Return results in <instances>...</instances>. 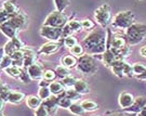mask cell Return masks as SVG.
<instances>
[{
	"label": "cell",
	"mask_w": 146,
	"mask_h": 116,
	"mask_svg": "<svg viewBox=\"0 0 146 116\" xmlns=\"http://www.w3.org/2000/svg\"><path fill=\"white\" fill-rule=\"evenodd\" d=\"M61 47V43L58 41H49L44 45H42L40 49L38 50V54H43V55H51L58 52Z\"/></svg>",
	"instance_id": "10"
},
{
	"label": "cell",
	"mask_w": 146,
	"mask_h": 116,
	"mask_svg": "<svg viewBox=\"0 0 146 116\" xmlns=\"http://www.w3.org/2000/svg\"><path fill=\"white\" fill-rule=\"evenodd\" d=\"M5 101L0 97V116H5L2 114V110H3V106H5Z\"/></svg>",
	"instance_id": "46"
},
{
	"label": "cell",
	"mask_w": 146,
	"mask_h": 116,
	"mask_svg": "<svg viewBox=\"0 0 146 116\" xmlns=\"http://www.w3.org/2000/svg\"><path fill=\"white\" fill-rule=\"evenodd\" d=\"M84 51L90 55L103 54L107 50V31L103 27L93 29L82 41Z\"/></svg>",
	"instance_id": "1"
},
{
	"label": "cell",
	"mask_w": 146,
	"mask_h": 116,
	"mask_svg": "<svg viewBox=\"0 0 146 116\" xmlns=\"http://www.w3.org/2000/svg\"><path fill=\"white\" fill-rule=\"evenodd\" d=\"M25 99V95L23 92H19V91H10V93L8 95L7 101L12 104H19L22 101Z\"/></svg>",
	"instance_id": "17"
},
{
	"label": "cell",
	"mask_w": 146,
	"mask_h": 116,
	"mask_svg": "<svg viewBox=\"0 0 146 116\" xmlns=\"http://www.w3.org/2000/svg\"><path fill=\"white\" fill-rule=\"evenodd\" d=\"M136 78L137 79H146V69L142 73L141 75H137V76H136Z\"/></svg>",
	"instance_id": "48"
},
{
	"label": "cell",
	"mask_w": 146,
	"mask_h": 116,
	"mask_svg": "<svg viewBox=\"0 0 146 116\" xmlns=\"http://www.w3.org/2000/svg\"><path fill=\"white\" fill-rule=\"evenodd\" d=\"M55 76H56V73H55L54 71H51V69H48V71H46V72L43 73V79L49 80V81L54 80Z\"/></svg>",
	"instance_id": "43"
},
{
	"label": "cell",
	"mask_w": 146,
	"mask_h": 116,
	"mask_svg": "<svg viewBox=\"0 0 146 116\" xmlns=\"http://www.w3.org/2000/svg\"><path fill=\"white\" fill-rule=\"evenodd\" d=\"M64 95L72 101H78L79 99H80V97H81V95H80L79 92H77L74 88L73 89L69 88V89L65 90V91H64Z\"/></svg>",
	"instance_id": "26"
},
{
	"label": "cell",
	"mask_w": 146,
	"mask_h": 116,
	"mask_svg": "<svg viewBox=\"0 0 146 116\" xmlns=\"http://www.w3.org/2000/svg\"><path fill=\"white\" fill-rule=\"evenodd\" d=\"M132 69H133V73L134 75H141L144 71L146 69V66L144 65L143 63H135L133 66H132Z\"/></svg>",
	"instance_id": "39"
},
{
	"label": "cell",
	"mask_w": 146,
	"mask_h": 116,
	"mask_svg": "<svg viewBox=\"0 0 146 116\" xmlns=\"http://www.w3.org/2000/svg\"><path fill=\"white\" fill-rule=\"evenodd\" d=\"M137 116H146V106L140 112V113H137Z\"/></svg>",
	"instance_id": "49"
},
{
	"label": "cell",
	"mask_w": 146,
	"mask_h": 116,
	"mask_svg": "<svg viewBox=\"0 0 146 116\" xmlns=\"http://www.w3.org/2000/svg\"><path fill=\"white\" fill-rule=\"evenodd\" d=\"M146 36V24H132L125 29V37L129 45H137Z\"/></svg>",
	"instance_id": "2"
},
{
	"label": "cell",
	"mask_w": 146,
	"mask_h": 116,
	"mask_svg": "<svg viewBox=\"0 0 146 116\" xmlns=\"http://www.w3.org/2000/svg\"><path fill=\"white\" fill-rule=\"evenodd\" d=\"M145 106H146V98H144V97H139V98H136L135 100H134V103L130 107L125 109V111L130 112V113H140Z\"/></svg>",
	"instance_id": "14"
},
{
	"label": "cell",
	"mask_w": 146,
	"mask_h": 116,
	"mask_svg": "<svg viewBox=\"0 0 146 116\" xmlns=\"http://www.w3.org/2000/svg\"><path fill=\"white\" fill-rule=\"evenodd\" d=\"M2 9L5 11V12H8V13H10V14H15L16 12L19 11L17 9V5L15 3V0H7L3 2V5H2Z\"/></svg>",
	"instance_id": "22"
},
{
	"label": "cell",
	"mask_w": 146,
	"mask_h": 116,
	"mask_svg": "<svg viewBox=\"0 0 146 116\" xmlns=\"http://www.w3.org/2000/svg\"><path fill=\"white\" fill-rule=\"evenodd\" d=\"M101 59H102V61L104 62L105 66H107V67H110V66H111V64L114 63L115 61L119 60V59L116 57L115 53L113 52L110 48H107V50H106V51L101 55Z\"/></svg>",
	"instance_id": "16"
},
{
	"label": "cell",
	"mask_w": 146,
	"mask_h": 116,
	"mask_svg": "<svg viewBox=\"0 0 146 116\" xmlns=\"http://www.w3.org/2000/svg\"><path fill=\"white\" fill-rule=\"evenodd\" d=\"M49 89L53 95H60L65 91V87L63 86L61 81H51V84L49 86Z\"/></svg>",
	"instance_id": "21"
},
{
	"label": "cell",
	"mask_w": 146,
	"mask_h": 116,
	"mask_svg": "<svg viewBox=\"0 0 146 116\" xmlns=\"http://www.w3.org/2000/svg\"><path fill=\"white\" fill-rule=\"evenodd\" d=\"M55 73H56V75H58L60 78H62V79L69 76V71H68V69L65 67V66H63V65H60V66L56 67Z\"/></svg>",
	"instance_id": "33"
},
{
	"label": "cell",
	"mask_w": 146,
	"mask_h": 116,
	"mask_svg": "<svg viewBox=\"0 0 146 116\" xmlns=\"http://www.w3.org/2000/svg\"><path fill=\"white\" fill-rule=\"evenodd\" d=\"M63 43H64V46H65L66 48H68V49H72V48L75 47L76 45H78L77 39H76V37H74L73 35H70V36H67L66 38H64Z\"/></svg>",
	"instance_id": "32"
},
{
	"label": "cell",
	"mask_w": 146,
	"mask_h": 116,
	"mask_svg": "<svg viewBox=\"0 0 146 116\" xmlns=\"http://www.w3.org/2000/svg\"><path fill=\"white\" fill-rule=\"evenodd\" d=\"M68 110L72 112V114H74V115H77V116L84 115V112H86L84 110V107L81 106V104H77V103H73Z\"/></svg>",
	"instance_id": "29"
},
{
	"label": "cell",
	"mask_w": 146,
	"mask_h": 116,
	"mask_svg": "<svg viewBox=\"0 0 146 116\" xmlns=\"http://www.w3.org/2000/svg\"><path fill=\"white\" fill-rule=\"evenodd\" d=\"M27 72H28V74L31 76V79H34V80H41V78L43 77V71H42V67L41 65L39 63H35L31 65L29 67H27Z\"/></svg>",
	"instance_id": "12"
},
{
	"label": "cell",
	"mask_w": 146,
	"mask_h": 116,
	"mask_svg": "<svg viewBox=\"0 0 146 116\" xmlns=\"http://www.w3.org/2000/svg\"><path fill=\"white\" fill-rule=\"evenodd\" d=\"M27 21H28V19H27L26 14L20 10L17 11L15 14H13L12 17L9 20V22H10L13 26L15 27L17 31L24 29L27 25Z\"/></svg>",
	"instance_id": "9"
},
{
	"label": "cell",
	"mask_w": 146,
	"mask_h": 116,
	"mask_svg": "<svg viewBox=\"0 0 146 116\" xmlns=\"http://www.w3.org/2000/svg\"><path fill=\"white\" fill-rule=\"evenodd\" d=\"M74 89L77 92H79L80 95H86L90 91L89 85L87 84V81H84V79H77L75 85H74Z\"/></svg>",
	"instance_id": "18"
},
{
	"label": "cell",
	"mask_w": 146,
	"mask_h": 116,
	"mask_svg": "<svg viewBox=\"0 0 146 116\" xmlns=\"http://www.w3.org/2000/svg\"><path fill=\"white\" fill-rule=\"evenodd\" d=\"M77 69L84 74L92 75L94 73H96V71H98V63L92 55L86 54V55H82L78 59Z\"/></svg>",
	"instance_id": "5"
},
{
	"label": "cell",
	"mask_w": 146,
	"mask_h": 116,
	"mask_svg": "<svg viewBox=\"0 0 146 116\" xmlns=\"http://www.w3.org/2000/svg\"><path fill=\"white\" fill-rule=\"evenodd\" d=\"M76 80L77 79H75L73 77V76H67V77H65V78H63V80L61 81L63 84V86L64 87H66V88H74V85H75V83H76Z\"/></svg>",
	"instance_id": "35"
},
{
	"label": "cell",
	"mask_w": 146,
	"mask_h": 116,
	"mask_svg": "<svg viewBox=\"0 0 146 116\" xmlns=\"http://www.w3.org/2000/svg\"><path fill=\"white\" fill-rule=\"evenodd\" d=\"M25 55H26V51H25V48H23L22 50H19V51L13 53L10 58L13 61H15V60H23V59L25 58Z\"/></svg>",
	"instance_id": "38"
},
{
	"label": "cell",
	"mask_w": 146,
	"mask_h": 116,
	"mask_svg": "<svg viewBox=\"0 0 146 116\" xmlns=\"http://www.w3.org/2000/svg\"><path fill=\"white\" fill-rule=\"evenodd\" d=\"M50 84H51V81L46 80V79H41V80L39 81V88H42V87H49Z\"/></svg>",
	"instance_id": "45"
},
{
	"label": "cell",
	"mask_w": 146,
	"mask_h": 116,
	"mask_svg": "<svg viewBox=\"0 0 146 116\" xmlns=\"http://www.w3.org/2000/svg\"><path fill=\"white\" fill-rule=\"evenodd\" d=\"M36 116H50L47 110L44 109V106L41 105L38 110H36Z\"/></svg>",
	"instance_id": "44"
},
{
	"label": "cell",
	"mask_w": 146,
	"mask_h": 116,
	"mask_svg": "<svg viewBox=\"0 0 146 116\" xmlns=\"http://www.w3.org/2000/svg\"><path fill=\"white\" fill-rule=\"evenodd\" d=\"M113 116H131V115H123V114H120V113H116Z\"/></svg>",
	"instance_id": "51"
},
{
	"label": "cell",
	"mask_w": 146,
	"mask_h": 116,
	"mask_svg": "<svg viewBox=\"0 0 146 116\" xmlns=\"http://www.w3.org/2000/svg\"><path fill=\"white\" fill-rule=\"evenodd\" d=\"M10 88L7 85L0 83V97L5 101H7V98H8V95L10 93Z\"/></svg>",
	"instance_id": "36"
},
{
	"label": "cell",
	"mask_w": 146,
	"mask_h": 116,
	"mask_svg": "<svg viewBox=\"0 0 146 116\" xmlns=\"http://www.w3.org/2000/svg\"><path fill=\"white\" fill-rule=\"evenodd\" d=\"M84 52V49L82 47V45H76L75 47H73L70 49V53H72V55H74V57L80 58V57H82Z\"/></svg>",
	"instance_id": "34"
},
{
	"label": "cell",
	"mask_w": 146,
	"mask_h": 116,
	"mask_svg": "<svg viewBox=\"0 0 146 116\" xmlns=\"http://www.w3.org/2000/svg\"><path fill=\"white\" fill-rule=\"evenodd\" d=\"M51 95H52V93H51V91H50V89H49V87H42V88H39L38 97H39L42 101L49 99Z\"/></svg>",
	"instance_id": "31"
},
{
	"label": "cell",
	"mask_w": 146,
	"mask_h": 116,
	"mask_svg": "<svg viewBox=\"0 0 146 116\" xmlns=\"http://www.w3.org/2000/svg\"><path fill=\"white\" fill-rule=\"evenodd\" d=\"M3 49H5V55H9V57H11L14 52H16V51H19V50H20L19 48L16 47L15 43L12 41L11 39L5 43V46H3Z\"/></svg>",
	"instance_id": "23"
},
{
	"label": "cell",
	"mask_w": 146,
	"mask_h": 116,
	"mask_svg": "<svg viewBox=\"0 0 146 116\" xmlns=\"http://www.w3.org/2000/svg\"><path fill=\"white\" fill-rule=\"evenodd\" d=\"M68 23L67 16L64 14V12L60 11H53L46 17L43 22L44 26H51L55 28H63Z\"/></svg>",
	"instance_id": "6"
},
{
	"label": "cell",
	"mask_w": 146,
	"mask_h": 116,
	"mask_svg": "<svg viewBox=\"0 0 146 116\" xmlns=\"http://www.w3.org/2000/svg\"><path fill=\"white\" fill-rule=\"evenodd\" d=\"M135 15L132 11H121L111 20V27L115 29H127L134 24Z\"/></svg>",
	"instance_id": "3"
},
{
	"label": "cell",
	"mask_w": 146,
	"mask_h": 116,
	"mask_svg": "<svg viewBox=\"0 0 146 116\" xmlns=\"http://www.w3.org/2000/svg\"><path fill=\"white\" fill-rule=\"evenodd\" d=\"M0 1H1V0H0Z\"/></svg>",
	"instance_id": "52"
},
{
	"label": "cell",
	"mask_w": 146,
	"mask_h": 116,
	"mask_svg": "<svg viewBox=\"0 0 146 116\" xmlns=\"http://www.w3.org/2000/svg\"><path fill=\"white\" fill-rule=\"evenodd\" d=\"M61 63H62L63 66H65L67 69H74V67L77 66L78 60L74 55H65L61 59Z\"/></svg>",
	"instance_id": "20"
},
{
	"label": "cell",
	"mask_w": 146,
	"mask_h": 116,
	"mask_svg": "<svg viewBox=\"0 0 146 116\" xmlns=\"http://www.w3.org/2000/svg\"><path fill=\"white\" fill-rule=\"evenodd\" d=\"M110 69L113 71V73L118 76L119 78L123 77V76H128V77H132L134 73H133V69L132 66L125 62V60H117L114 63L111 64Z\"/></svg>",
	"instance_id": "7"
},
{
	"label": "cell",
	"mask_w": 146,
	"mask_h": 116,
	"mask_svg": "<svg viewBox=\"0 0 146 116\" xmlns=\"http://www.w3.org/2000/svg\"><path fill=\"white\" fill-rule=\"evenodd\" d=\"M94 17H95V21L99 24L101 27H107L111 23V9H110V5L104 3L102 5L100 8H98L95 12H94Z\"/></svg>",
	"instance_id": "4"
},
{
	"label": "cell",
	"mask_w": 146,
	"mask_h": 116,
	"mask_svg": "<svg viewBox=\"0 0 146 116\" xmlns=\"http://www.w3.org/2000/svg\"><path fill=\"white\" fill-rule=\"evenodd\" d=\"M63 28H55L51 26H44L42 25L40 28V35L43 38H47L50 41H58L62 38Z\"/></svg>",
	"instance_id": "8"
},
{
	"label": "cell",
	"mask_w": 146,
	"mask_h": 116,
	"mask_svg": "<svg viewBox=\"0 0 146 116\" xmlns=\"http://www.w3.org/2000/svg\"><path fill=\"white\" fill-rule=\"evenodd\" d=\"M42 102L43 101L37 95H29L26 98V104L28 105V107H31L33 110H38L42 105Z\"/></svg>",
	"instance_id": "19"
},
{
	"label": "cell",
	"mask_w": 146,
	"mask_h": 116,
	"mask_svg": "<svg viewBox=\"0 0 146 116\" xmlns=\"http://www.w3.org/2000/svg\"><path fill=\"white\" fill-rule=\"evenodd\" d=\"M69 3H70V0H54L56 11H60V12H64V10L69 5Z\"/></svg>",
	"instance_id": "30"
},
{
	"label": "cell",
	"mask_w": 146,
	"mask_h": 116,
	"mask_svg": "<svg viewBox=\"0 0 146 116\" xmlns=\"http://www.w3.org/2000/svg\"><path fill=\"white\" fill-rule=\"evenodd\" d=\"M81 106L84 107V110L86 112H93L99 109L98 103H95L94 101H91V100L82 101V102H81Z\"/></svg>",
	"instance_id": "24"
},
{
	"label": "cell",
	"mask_w": 146,
	"mask_h": 116,
	"mask_svg": "<svg viewBox=\"0 0 146 116\" xmlns=\"http://www.w3.org/2000/svg\"><path fill=\"white\" fill-rule=\"evenodd\" d=\"M81 26H82V29H86V31H91L92 28H94L95 24L91 20L89 19H84L81 21Z\"/></svg>",
	"instance_id": "40"
},
{
	"label": "cell",
	"mask_w": 146,
	"mask_h": 116,
	"mask_svg": "<svg viewBox=\"0 0 146 116\" xmlns=\"http://www.w3.org/2000/svg\"><path fill=\"white\" fill-rule=\"evenodd\" d=\"M5 49H3V47H0V65H1V62H2V60L5 58Z\"/></svg>",
	"instance_id": "47"
},
{
	"label": "cell",
	"mask_w": 146,
	"mask_h": 116,
	"mask_svg": "<svg viewBox=\"0 0 146 116\" xmlns=\"http://www.w3.org/2000/svg\"><path fill=\"white\" fill-rule=\"evenodd\" d=\"M140 52H141V54L143 55V57H146V46H145V47L142 48L141 51H140Z\"/></svg>",
	"instance_id": "50"
},
{
	"label": "cell",
	"mask_w": 146,
	"mask_h": 116,
	"mask_svg": "<svg viewBox=\"0 0 146 116\" xmlns=\"http://www.w3.org/2000/svg\"><path fill=\"white\" fill-rule=\"evenodd\" d=\"M11 17H12V14L8 13V12H5L3 9H0V25H2V24L7 23Z\"/></svg>",
	"instance_id": "37"
},
{
	"label": "cell",
	"mask_w": 146,
	"mask_h": 116,
	"mask_svg": "<svg viewBox=\"0 0 146 116\" xmlns=\"http://www.w3.org/2000/svg\"><path fill=\"white\" fill-rule=\"evenodd\" d=\"M58 106L60 107H63V109H69L70 105L73 104V101L69 100L68 98H66L65 95H64V92H63L62 95H58Z\"/></svg>",
	"instance_id": "27"
},
{
	"label": "cell",
	"mask_w": 146,
	"mask_h": 116,
	"mask_svg": "<svg viewBox=\"0 0 146 116\" xmlns=\"http://www.w3.org/2000/svg\"><path fill=\"white\" fill-rule=\"evenodd\" d=\"M12 65V59L9 57V55H5V58L1 62V65H0V69H5L8 67H10Z\"/></svg>",
	"instance_id": "42"
},
{
	"label": "cell",
	"mask_w": 146,
	"mask_h": 116,
	"mask_svg": "<svg viewBox=\"0 0 146 116\" xmlns=\"http://www.w3.org/2000/svg\"><path fill=\"white\" fill-rule=\"evenodd\" d=\"M0 32L2 33L5 36H7L8 38L12 39V38H14V37H17V32H19V31L11 24L10 22L8 21L7 23H5V24L0 25Z\"/></svg>",
	"instance_id": "13"
},
{
	"label": "cell",
	"mask_w": 146,
	"mask_h": 116,
	"mask_svg": "<svg viewBox=\"0 0 146 116\" xmlns=\"http://www.w3.org/2000/svg\"><path fill=\"white\" fill-rule=\"evenodd\" d=\"M5 73L11 76V77H14V78H19L22 74V71L23 69H20V67H16V66H13V65H11L10 67H8V69H5Z\"/></svg>",
	"instance_id": "25"
},
{
	"label": "cell",
	"mask_w": 146,
	"mask_h": 116,
	"mask_svg": "<svg viewBox=\"0 0 146 116\" xmlns=\"http://www.w3.org/2000/svg\"><path fill=\"white\" fill-rule=\"evenodd\" d=\"M58 95H51L49 99L44 100L42 102V105L44 106V109L47 110V112L49 113V115H53L58 107Z\"/></svg>",
	"instance_id": "11"
},
{
	"label": "cell",
	"mask_w": 146,
	"mask_h": 116,
	"mask_svg": "<svg viewBox=\"0 0 146 116\" xmlns=\"http://www.w3.org/2000/svg\"><path fill=\"white\" fill-rule=\"evenodd\" d=\"M68 28L72 31V33H77L80 32L82 29V26H81V22H78L77 20H72V21H68L67 23Z\"/></svg>",
	"instance_id": "28"
},
{
	"label": "cell",
	"mask_w": 146,
	"mask_h": 116,
	"mask_svg": "<svg viewBox=\"0 0 146 116\" xmlns=\"http://www.w3.org/2000/svg\"><path fill=\"white\" fill-rule=\"evenodd\" d=\"M20 78V80H21L22 83H24V84H28V83H31V76H29V74H28V72H27V69H23V71H22V74L21 76L19 77Z\"/></svg>",
	"instance_id": "41"
},
{
	"label": "cell",
	"mask_w": 146,
	"mask_h": 116,
	"mask_svg": "<svg viewBox=\"0 0 146 116\" xmlns=\"http://www.w3.org/2000/svg\"><path fill=\"white\" fill-rule=\"evenodd\" d=\"M134 97L131 95V93H128V92H122L120 93L119 95V105L122 107V109H128L130 107L133 103H134Z\"/></svg>",
	"instance_id": "15"
}]
</instances>
